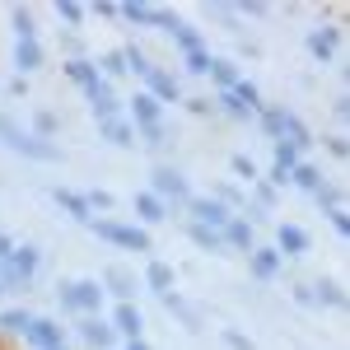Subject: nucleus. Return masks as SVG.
Listing matches in <instances>:
<instances>
[{
  "instance_id": "1",
  "label": "nucleus",
  "mask_w": 350,
  "mask_h": 350,
  "mask_svg": "<svg viewBox=\"0 0 350 350\" xmlns=\"http://www.w3.org/2000/svg\"><path fill=\"white\" fill-rule=\"evenodd\" d=\"M252 122L262 126V135H267L271 145H275V140H285V145H295L299 154H304L308 145H318V135L308 131V122H304L295 108H285V103H262V112H257Z\"/></svg>"
},
{
  "instance_id": "2",
  "label": "nucleus",
  "mask_w": 350,
  "mask_h": 350,
  "mask_svg": "<svg viewBox=\"0 0 350 350\" xmlns=\"http://www.w3.org/2000/svg\"><path fill=\"white\" fill-rule=\"evenodd\" d=\"M56 304H61V313L66 318H98L103 313V285H98V275H70V280H56Z\"/></svg>"
},
{
  "instance_id": "3",
  "label": "nucleus",
  "mask_w": 350,
  "mask_h": 350,
  "mask_svg": "<svg viewBox=\"0 0 350 350\" xmlns=\"http://www.w3.org/2000/svg\"><path fill=\"white\" fill-rule=\"evenodd\" d=\"M0 145H5L10 154H24V159H33V163H61L66 159V150H61L56 140H42V135L24 131L10 112H0Z\"/></svg>"
},
{
  "instance_id": "4",
  "label": "nucleus",
  "mask_w": 350,
  "mask_h": 350,
  "mask_svg": "<svg viewBox=\"0 0 350 350\" xmlns=\"http://www.w3.org/2000/svg\"><path fill=\"white\" fill-rule=\"evenodd\" d=\"M38 271H42V247H38V243H14V252L0 262V285H5V295H28L33 280H38Z\"/></svg>"
},
{
  "instance_id": "5",
  "label": "nucleus",
  "mask_w": 350,
  "mask_h": 350,
  "mask_svg": "<svg viewBox=\"0 0 350 350\" xmlns=\"http://www.w3.org/2000/svg\"><path fill=\"white\" fill-rule=\"evenodd\" d=\"M89 234H94V239H103V243H112V247H122V252H154V239H150V229H140V224H126V219H112V215L89 219Z\"/></svg>"
},
{
  "instance_id": "6",
  "label": "nucleus",
  "mask_w": 350,
  "mask_h": 350,
  "mask_svg": "<svg viewBox=\"0 0 350 350\" xmlns=\"http://www.w3.org/2000/svg\"><path fill=\"white\" fill-rule=\"evenodd\" d=\"M150 191L159 196L168 211H173V206L183 211V206L191 201V183H187V173H183V168H173V163H154V173H150Z\"/></svg>"
},
{
  "instance_id": "7",
  "label": "nucleus",
  "mask_w": 350,
  "mask_h": 350,
  "mask_svg": "<svg viewBox=\"0 0 350 350\" xmlns=\"http://www.w3.org/2000/svg\"><path fill=\"white\" fill-rule=\"evenodd\" d=\"M183 211L191 215V224H206V229H215V234H224V224L234 219V211H224L215 196H206V191H191V201Z\"/></svg>"
},
{
  "instance_id": "8",
  "label": "nucleus",
  "mask_w": 350,
  "mask_h": 350,
  "mask_svg": "<svg viewBox=\"0 0 350 350\" xmlns=\"http://www.w3.org/2000/svg\"><path fill=\"white\" fill-rule=\"evenodd\" d=\"M66 341H70V332L56 323V318L33 313V323H28V332H24V346L28 350H56V346H66Z\"/></svg>"
},
{
  "instance_id": "9",
  "label": "nucleus",
  "mask_w": 350,
  "mask_h": 350,
  "mask_svg": "<svg viewBox=\"0 0 350 350\" xmlns=\"http://www.w3.org/2000/svg\"><path fill=\"white\" fill-rule=\"evenodd\" d=\"M304 47H308V56H313L318 66H332V61H336V52H341V24H318V28H308Z\"/></svg>"
},
{
  "instance_id": "10",
  "label": "nucleus",
  "mask_w": 350,
  "mask_h": 350,
  "mask_svg": "<svg viewBox=\"0 0 350 350\" xmlns=\"http://www.w3.org/2000/svg\"><path fill=\"white\" fill-rule=\"evenodd\" d=\"M145 94L154 98V103H183L187 94H183V80H178V70H168V66H154L150 75H145Z\"/></svg>"
},
{
  "instance_id": "11",
  "label": "nucleus",
  "mask_w": 350,
  "mask_h": 350,
  "mask_svg": "<svg viewBox=\"0 0 350 350\" xmlns=\"http://www.w3.org/2000/svg\"><path fill=\"white\" fill-rule=\"evenodd\" d=\"M126 122H131L135 131H150V126H163V103H154L145 89H135L131 98H126Z\"/></svg>"
},
{
  "instance_id": "12",
  "label": "nucleus",
  "mask_w": 350,
  "mask_h": 350,
  "mask_svg": "<svg viewBox=\"0 0 350 350\" xmlns=\"http://www.w3.org/2000/svg\"><path fill=\"white\" fill-rule=\"evenodd\" d=\"M84 98H89V112H94V122H112V117H122V112H126V103L117 98V89H112L108 80H98L94 89H89V94H84Z\"/></svg>"
},
{
  "instance_id": "13",
  "label": "nucleus",
  "mask_w": 350,
  "mask_h": 350,
  "mask_svg": "<svg viewBox=\"0 0 350 350\" xmlns=\"http://www.w3.org/2000/svg\"><path fill=\"white\" fill-rule=\"evenodd\" d=\"M247 271H252V280H280V271H285V257H280L271 243H257V247L247 252Z\"/></svg>"
},
{
  "instance_id": "14",
  "label": "nucleus",
  "mask_w": 350,
  "mask_h": 350,
  "mask_svg": "<svg viewBox=\"0 0 350 350\" xmlns=\"http://www.w3.org/2000/svg\"><path fill=\"white\" fill-rule=\"evenodd\" d=\"M271 247H275L280 257H304V252L313 247V239H308L304 224H290V219H285V224H275V243H271Z\"/></svg>"
},
{
  "instance_id": "15",
  "label": "nucleus",
  "mask_w": 350,
  "mask_h": 350,
  "mask_svg": "<svg viewBox=\"0 0 350 350\" xmlns=\"http://www.w3.org/2000/svg\"><path fill=\"white\" fill-rule=\"evenodd\" d=\"M75 336H80L89 350H112V346H117V332H112V323L103 318V313H98V318H80Z\"/></svg>"
},
{
  "instance_id": "16",
  "label": "nucleus",
  "mask_w": 350,
  "mask_h": 350,
  "mask_svg": "<svg viewBox=\"0 0 350 350\" xmlns=\"http://www.w3.org/2000/svg\"><path fill=\"white\" fill-rule=\"evenodd\" d=\"M98 285H103V295H112L117 304H135V285H140V280H135L126 267H108L98 275Z\"/></svg>"
},
{
  "instance_id": "17",
  "label": "nucleus",
  "mask_w": 350,
  "mask_h": 350,
  "mask_svg": "<svg viewBox=\"0 0 350 350\" xmlns=\"http://www.w3.org/2000/svg\"><path fill=\"white\" fill-rule=\"evenodd\" d=\"M108 323H112V332H117L122 341H140V336H145V313H140L135 304H117Z\"/></svg>"
},
{
  "instance_id": "18",
  "label": "nucleus",
  "mask_w": 350,
  "mask_h": 350,
  "mask_svg": "<svg viewBox=\"0 0 350 350\" xmlns=\"http://www.w3.org/2000/svg\"><path fill=\"white\" fill-rule=\"evenodd\" d=\"M140 280H145V290H154L159 299L178 290V271L168 267V262H159V257H150V262H145V275H140Z\"/></svg>"
},
{
  "instance_id": "19",
  "label": "nucleus",
  "mask_w": 350,
  "mask_h": 350,
  "mask_svg": "<svg viewBox=\"0 0 350 350\" xmlns=\"http://www.w3.org/2000/svg\"><path fill=\"white\" fill-rule=\"evenodd\" d=\"M131 211H135V219H140V229H150V224H163V219L173 215V211L163 206L154 191H135V196H131Z\"/></svg>"
},
{
  "instance_id": "20",
  "label": "nucleus",
  "mask_w": 350,
  "mask_h": 350,
  "mask_svg": "<svg viewBox=\"0 0 350 350\" xmlns=\"http://www.w3.org/2000/svg\"><path fill=\"white\" fill-rule=\"evenodd\" d=\"M219 239H224V252H252V247H257V229H252L243 215H234L229 224H224Z\"/></svg>"
},
{
  "instance_id": "21",
  "label": "nucleus",
  "mask_w": 350,
  "mask_h": 350,
  "mask_svg": "<svg viewBox=\"0 0 350 350\" xmlns=\"http://www.w3.org/2000/svg\"><path fill=\"white\" fill-rule=\"evenodd\" d=\"M61 75H66V80L75 84V89H80V94H89V89H94V84L103 80V75H98V66H94V61H89V56H75V61H61Z\"/></svg>"
},
{
  "instance_id": "22",
  "label": "nucleus",
  "mask_w": 350,
  "mask_h": 350,
  "mask_svg": "<svg viewBox=\"0 0 350 350\" xmlns=\"http://www.w3.org/2000/svg\"><path fill=\"white\" fill-rule=\"evenodd\" d=\"M42 61H47V52H42V42H38V38H14V70H19V75H33V70H42Z\"/></svg>"
},
{
  "instance_id": "23",
  "label": "nucleus",
  "mask_w": 350,
  "mask_h": 350,
  "mask_svg": "<svg viewBox=\"0 0 350 350\" xmlns=\"http://www.w3.org/2000/svg\"><path fill=\"white\" fill-rule=\"evenodd\" d=\"M52 201L66 211V215L75 219V224H84L89 229V219H94V211H89V201H84V191H70V187H52Z\"/></svg>"
},
{
  "instance_id": "24",
  "label": "nucleus",
  "mask_w": 350,
  "mask_h": 350,
  "mask_svg": "<svg viewBox=\"0 0 350 350\" xmlns=\"http://www.w3.org/2000/svg\"><path fill=\"white\" fill-rule=\"evenodd\" d=\"M211 84H215V94H224V89H234V84L243 80V66L234 61V56H211Z\"/></svg>"
},
{
  "instance_id": "25",
  "label": "nucleus",
  "mask_w": 350,
  "mask_h": 350,
  "mask_svg": "<svg viewBox=\"0 0 350 350\" xmlns=\"http://www.w3.org/2000/svg\"><path fill=\"white\" fill-rule=\"evenodd\" d=\"M98 135H103L108 145H117V150H135V126L126 122V112L112 117V122H98Z\"/></svg>"
},
{
  "instance_id": "26",
  "label": "nucleus",
  "mask_w": 350,
  "mask_h": 350,
  "mask_svg": "<svg viewBox=\"0 0 350 350\" xmlns=\"http://www.w3.org/2000/svg\"><path fill=\"white\" fill-rule=\"evenodd\" d=\"M168 38L178 42V52H183V56H187V52H206V33H201L196 24H187V19H178V24L168 28Z\"/></svg>"
},
{
  "instance_id": "27",
  "label": "nucleus",
  "mask_w": 350,
  "mask_h": 350,
  "mask_svg": "<svg viewBox=\"0 0 350 350\" xmlns=\"http://www.w3.org/2000/svg\"><path fill=\"white\" fill-rule=\"evenodd\" d=\"M323 183H327L323 163H308V159H299V163H295V173H290V187H299V191H308V196H313V191L323 187Z\"/></svg>"
},
{
  "instance_id": "28",
  "label": "nucleus",
  "mask_w": 350,
  "mask_h": 350,
  "mask_svg": "<svg viewBox=\"0 0 350 350\" xmlns=\"http://www.w3.org/2000/svg\"><path fill=\"white\" fill-rule=\"evenodd\" d=\"M154 10L159 5H145V0H131V5H117V19L131 28H154Z\"/></svg>"
},
{
  "instance_id": "29",
  "label": "nucleus",
  "mask_w": 350,
  "mask_h": 350,
  "mask_svg": "<svg viewBox=\"0 0 350 350\" xmlns=\"http://www.w3.org/2000/svg\"><path fill=\"white\" fill-rule=\"evenodd\" d=\"M313 308H346L341 280H313Z\"/></svg>"
},
{
  "instance_id": "30",
  "label": "nucleus",
  "mask_w": 350,
  "mask_h": 350,
  "mask_svg": "<svg viewBox=\"0 0 350 350\" xmlns=\"http://www.w3.org/2000/svg\"><path fill=\"white\" fill-rule=\"evenodd\" d=\"M122 56H126V75H140V80H145V75L154 70V61H150V52H145L140 42H122Z\"/></svg>"
},
{
  "instance_id": "31",
  "label": "nucleus",
  "mask_w": 350,
  "mask_h": 350,
  "mask_svg": "<svg viewBox=\"0 0 350 350\" xmlns=\"http://www.w3.org/2000/svg\"><path fill=\"white\" fill-rule=\"evenodd\" d=\"M187 239L201 247V252H215V257H224V239H219L215 229H206V224H191L187 219Z\"/></svg>"
},
{
  "instance_id": "32",
  "label": "nucleus",
  "mask_w": 350,
  "mask_h": 350,
  "mask_svg": "<svg viewBox=\"0 0 350 350\" xmlns=\"http://www.w3.org/2000/svg\"><path fill=\"white\" fill-rule=\"evenodd\" d=\"M94 66H98V75H103V80H122V75H126V56H122V47H108V52L98 56V61H94Z\"/></svg>"
},
{
  "instance_id": "33",
  "label": "nucleus",
  "mask_w": 350,
  "mask_h": 350,
  "mask_svg": "<svg viewBox=\"0 0 350 350\" xmlns=\"http://www.w3.org/2000/svg\"><path fill=\"white\" fill-rule=\"evenodd\" d=\"M229 173H234V183H239V187H252V183L262 178V168L247 159L243 150H239V154H229Z\"/></svg>"
},
{
  "instance_id": "34",
  "label": "nucleus",
  "mask_w": 350,
  "mask_h": 350,
  "mask_svg": "<svg viewBox=\"0 0 350 350\" xmlns=\"http://www.w3.org/2000/svg\"><path fill=\"white\" fill-rule=\"evenodd\" d=\"M56 19L66 24V33H75V28H84V19H89V10H84L80 0H56Z\"/></svg>"
},
{
  "instance_id": "35",
  "label": "nucleus",
  "mask_w": 350,
  "mask_h": 350,
  "mask_svg": "<svg viewBox=\"0 0 350 350\" xmlns=\"http://www.w3.org/2000/svg\"><path fill=\"white\" fill-rule=\"evenodd\" d=\"M28 323H33L28 308H0V332H5V336H24Z\"/></svg>"
},
{
  "instance_id": "36",
  "label": "nucleus",
  "mask_w": 350,
  "mask_h": 350,
  "mask_svg": "<svg viewBox=\"0 0 350 350\" xmlns=\"http://www.w3.org/2000/svg\"><path fill=\"white\" fill-rule=\"evenodd\" d=\"M313 201H318L323 211H346V191H341V183H323V187L313 191Z\"/></svg>"
},
{
  "instance_id": "37",
  "label": "nucleus",
  "mask_w": 350,
  "mask_h": 350,
  "mask_svg": "<svg viewBox=\"0 0 350 350\" xmlns=\"http://www.w3.org/2000/svg\"><path fill=\"white\" fill-rule=\"evenodd\" d=\"M163 308H168V313H178V318H183V323H187L191 332L201 327V318H196V308H191V304H187L183 295H178V290H173V295H163Z\"/></svg>"
},
{
  "instance_id": "38",
  "label": "nucleus",
  "mask_w": 350,
  "mask_h": 350,
  "mask_svg": "<svg viewBox=\"0 0 350 350\" xmlns=\"http://www.w3.org/2000/svg\"><path fill=\"white\" fill-rule=\"evenodd\" d=\"M10 19H14V38H38V19H33V10H24V5H14L10 10Z\"/></svg>"
},
{
  "instance_id": "39",
  "label": "nucleus",
  "mask_w": 350,
  "mask_h": 350,
  "mask_svg": "<svg viewBox=\"0 0 350 350\" xmlns=\"http://www.w3.org/2000/svg\"><path fill=\"white\" fill-rule=\"evenodd\" d=\"M56 131H61V117H56V112H47V108H38V112H33V135L52 140Z\"/></svg>"
},
{
  "instance_id": "40",
  "label": "nucleus",
  "mask_w": 350,
  "mask_h": 350,
  "mask_svg": "<svg viewBox=\"0 0 350 350\" xmlns=\"http://www.w3.org/2000/svg\"><path fill=\"white\" fill-rule=\"evenodd\" d=\"M206 14H215L219 24H224V33H243V19L234 5H206Z\"/></svg>"
},
{
  "instance_id": "41",
  "label": "nucleus",
  "mask_w": 350,
  "mask_h": 350,
  "mask_svg": "<svg viewBox=\"0 0 350 350\" xmlns=\"http://www.w3.org/2000/svg\"><path fill=\"white\" fill-rule=\"evenodd\" d=\"M84 201H89V211H103V215H112V211H117V196H112V191H84Z\"/></svg>"
},
{
  "instance_id": "42",
  "label": "nucleus",
  "mask_w": 350,
  "mask_h": 350,
  "mask_svg": "<svg viewBox=\"0 0 350 350\" xmlns=\"http://www.w3.org/2000/svg\"><path fill=\"white\" fill-rule=\"evenodd\" d=\"M211 47H206V52H187L183 56V66H187V75H206V70H211Z\"/></svg>"
},
{
  "instance_id": "43",
  "label": "nucleus",
  "mask_w": 350,
  "mask_h": 350,
  "mask_svg": "<svg viewBox=\"0 0 350 350\" xmlns=\"http://www.w3.org/2000/svg\"><path fill=\"white\" fill-rule=\"evenodd\" d=\"M234 10H239V19H267L271 14V5H262V0H239Z\"/></svg>"
},
{
  "instance_id": "44",
  "label": "nucleus",
  "mask_w": 350,
  "mask_h": 350,
  "mask_svg": "<svg viewBox=\"0 0 350 350\" xmlns=\"http://www.w3.org/2000/svg\"><path fill=\"white\" fill-rule=\"evenodd\" d=\"M183 108H187L191 117H215V103H211V98H201V94H196V98H183Z\"/></svg>"
},
{
  "instance_id": "45",
  "label": "nucleus",
  "mask_w": 350,
  "mask_h": 350,
  "mask_svg": "<svg viewBox=\"0 0 350 350\" xmlns=\"http://www.w3.org/2000/svg\"><path fill=\"white\" fill-rule=\"evenodd\" d=\"M327 154H332V159H346V154H350V140H346V131L327 135Z\"/></svg>"
},
{
  "instance_id": "46",
  "label": "nucleus",
  "mask_w": 350,
  "mask_h": 350,
  "mask_svg": "<svg viewBox=\"0 0 350 350\" xmlns=\"http://www.w3.org/2000/svg\"><path fill=\"white\" fill-rule=\"evenodd\" d=\"M219 341H224L229 350H252V341H247L243 332H234V327H224V332H219Z\"/></svg>"
},
{
  "instance_id": "47",
  "label": "nucleus",
  "mask_w": 350,
  "mask_h": 350,
  "mask_svg": "<svg viewBox=\"0 0 350 350\" xmlns=\"http://www.w3.org/2000/svg\"><path fill=\"white\" fill-rule=\"evenodd\" d=\"M84 10H89L94 19H117V5H112V0H98V5H84Z\"/></svg>"
},
{
  "instance_id": "48",
  "label": "nucleus",
  "mask_w": 350,
  "mask_h": 350,
  "mask_svg": "<svg viewBox=\"0 0 350 350\" xmlns=\"http://www.w3.org/2000/svg\"><path fill=\"white\" fill-rule=\"evenodd\" d=\"M61 47H66V61H75V56H84V42L75 38V33H66V38H61Z\"/></svg>"
},
{
  "instance_id": "49",
  "label": "nucleus",
  "mask_w": 350,
  "mask_h": 350,
  "mask_svg": "<svg viewBox=\"0 0 350 350\" xmlns=\"http://www.w3.org/2000/svg\"><path fill=\"white\" fill-rule=\"evenodd\" d=\"M327 219H332V229H336L341 239L350 234V215H346V211H327Z\"/></svg>"
},
{
  "instance_id": "50",
  "label": "nucleus",
  "mask_w": 350,
  "mask_h": 350,
  "mask_svg": "<svg viewBox=\"0 0 350 350\" xmlns=\"http://www.w3.org/2000/svg\"><path fill=\"white\" fill-rule=\"evenodd\" d=\"M5 94H10V98H28V80H24V75H14V80L5 84Z\"/></svg>"
},
{
  "instance_id": "51",
  "label": "nucleus",
  "mask_w": 350,
  "mask_h": 350,
  "mask_svg": "<svg viewBox=\"0 0 350 350\" xmlns=\"http://www.w3.org/2000/svg\"><path fill=\"white\" fill-rule=\"evenodd\" d=\"M332 117H336V122H346V117H350V98H346V94L332 98Z\"/></svg>"
},
{
  "instance_id": "52",
  "label": "nucleus",
  "mask_w": 350,
  "mask_h": 350,
  "mask_svg": "<svg viewBox=\"0 0 350 350\" xmlns=\"http://www.w3.org/2000/svg\"><path fill=\"white\" fill-rule=\"evenodd\" d=\"M295 304L299 308H313V285H295Z\"/></svg>"
},
{
  "instance_id": "53",
  "label": "nucleus",
  "mask_w": 350,
  "mask_h": 350,
  "mask_svg": "<svg viewBox=\"0 0 350 350\" xmlns=\"http://www.w3.org/2000/svg\"><path fill=\"white\" fill-rule=\"evenodd\" d=\"M10 252H14V234H0V262H5Z\"/></svg>"
},
{
  "instance_id": "54",
  "label": "nucleus",
  "mask_w": 350,
  "mask_h": 350,
  "mask_svg": "<svg viewBox=\"0 0 350 350\" xmlns=\"http://www.w3.org/2000/svg\"><path fill=\"white\" fill-rule=\"evenodd\" d=\"M122 350H150V341L140 336V341H126V346H122Z\"/></svg>"
},
{
  "instance_id": "55",
  "label": "nucleus",
  "mask_w": 350,
  "mask_h": 350,
  "mask_svg": "<svg viewBox=\"0 0 350 350\" xmlns=\"http://www.w3.org/2000/svg\"><path fill=\"white\" fill-rule=\"evenodd\" d=\"M0 299H5V285H0Z\"/></svg>"
},
{
  "instance_id": "56",
  "label": "nucleus",
  "mask_w": 350,
  "mask_h": 350,
  "mask_svg": "<svg viewBox=\"0 0 350 350\" xmlns=\"http://www.w3.org/2000/svg\"><path fill=\"white\" fill-rule=\"evenodd\" d=\"M56 350H70V346H56Z\"/></svg>"
}]
</instances>
